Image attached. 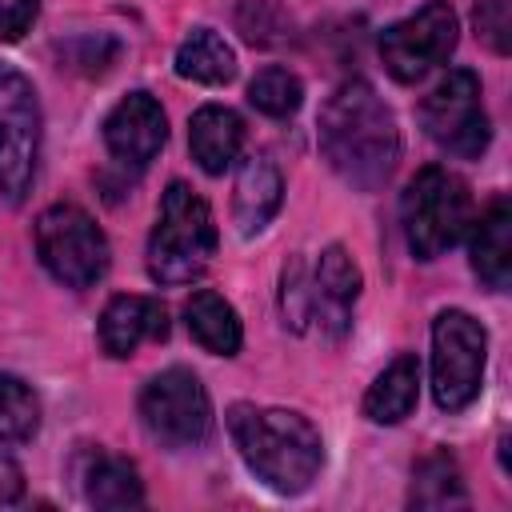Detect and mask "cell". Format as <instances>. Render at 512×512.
<instances>
[{"label": "cell", "instance_id": "8992f818", "mask_svg": "<svg viewBox=\"0 0 512 512\" xmlns=\"http://www.w3.org/2000/svg\"><path fill=\"white\" fill-rule=\"evenodd\" d=\"M44 116L36 88L12 64H0V200L24 204L40 164Z\"/></svg>", "mask_w": 512, "mask_h": 512}, {"label": "cell", "instance_id": "44dd1931", "mask_svg": "<svg viewBox=\"0 0 512 512\" xmlns=\"http://www.w3.org/2000/svg\"><path fill=\"white\" fill-rule=\"evenodd\" d=\"M408 504H412V508H464V504H468L460 468H456V460H452L444 448L428 452V456L416 464Z\"/></svg>", "mask_w": 512, "mask_h": 512}, {"label": "cell", "instance_id": "2e32d148", "mask_svg": "<svg viewBox=\"0 0 512 512\" xmlns=\"http://www.w3.org/2000/svg\"><path fill=\"white\" fill-rule=\"evenodd\" d=\"M188 148L208 176H220L244 148V120L224 104H204L188 120Z\"/></svg>", "mask_w": 512, "mask_h": 512}, {"label": "cell", "instance_id": "9c48e42d", "mask_svg": "<svg viewBox=\"0 0 512 512\" xmlns=\"http://www.w3.org/2000/svg\"><path fill=\"white\" fill-rule=\"evenodd\" d=\"M140 420L164 448H200L212 436V400L196 372L164 368L140 388Z\"/></svg>", "mask_w": 512, "mask_h": 512}, {"label": "cell", "instance_id": "6da1fadb", "mask_svg": "<svg viewBox=\"0 0 512 512\" xmlns=\"http://www.w3.org/2000/svg\"><path fill=\"white\" fill-rule=\"evenodd\" d=\"M316 140L328 168L356 192L384 188L400 160L396 116L368 80H344L324 100Z\"/></svg>", "mask_w": 512, "mask_h": 512}, {"label": "cell", "instance_id": "9a60e30c", "mask_svg": "<svg viewBox=\"0 0 512 512\" xmlns=\"http://www.w3.org/2000/svg\"><path fill=\"white\" fill-rule=\"evenodd\" d=\"M284 200V180L276 172V164L268 156H248L236 172V188H232V220L244 236H256L272 224V216L280 212Z\"/></svg>", "mask_w": 512, "mask_h": 512}, {"label": "cell", "instance_id": "cb8c5ba5", "mask_svg": "<svg viewBox=\"0 0 512 512\" xmlns=\"http://www.w3.org/2000/svg\"><path fill=\"white\" fill-rule=\"evenodd\" d=\"M472 24H476V36L496 56H508V48H512V8H508V0H476Z\"/></svg>", "mask_w": 512, "mask_h": 512}, {"label": "cell", "instance_id": "d4e9b609", "mask_svg": "<svg viewBox=\"0 0 512 512\" xmlns=\"http://www.w3.org/2000/svg\"><path fill=\"white\" fill-rule=\"evenodd\" d=\"M280 308H284V324H292L296 332L308 324L312 316V280L304 276V264L292 260L284 268V280H280Z\"/></svg>", "mask_w": 512, "mask_h": 512}, {"label": "cell", "instance_id": "30bf717a", "mask_svg": "<svg viewBox=\"0 0 512 512\" xmlns=\"http://www.w3.org/2000/svg\"><path fill=\"white\" fill-rule=\"evenodd\" d=\"M456 40H460V24H456L452 4L428 0L424 8H416L412 16H404L380 32V60L392 80L416 84L420 76H428L436 64H444L452 56Z\"/></svg>", "mask_w": 512, "mask_h": 512}, {"label": "cell", "instance_id": "4316f807", "mask_svg": "<svg viewBox=\"0 0 512 512\" xmlns=\"http://www.w3.org/2000/svg\"><path fill=\"white\" fill-rule=\"evenodd\" d=\"M36 12H40L36 0H0V40L4 44L20 40L36 24Z\"/></svg>", "mask_w": 512, "mask_h": 512}, {"label": "cell", "instance_id": "7a4b0ae2", "mask_svg": "<svg viewBox=\"0 0 512 512\" xmlns=\"http://www.w3.org/2000/svg\"><path fill=\"white\" fill-rule=\"evenodd\" d=\"M228 432H232L240 460L272 492H284V496L304 492L324 464L320 428L292 408L232 404L228 408Z\"/></svg>", "mask_w": 512, "mask_h": 512}, {"label": "cell", "instance_id": "e0dca14e", "mask_svg": "<svg viewBox=\"0 0 512 512\" xmlns=\"http://www.w3.org/2000/svg\"><path fill=\"white\" fill-rule=\"evenodd\" d=\"M468 252H472L476 276L488 288L504 292L512 280V204L504 196H496L480 212V220L472 224V248Z\"/></svg>", "mask_w": 512, "mask_h": 512}, {"label": "cell", "instance_id": "52a82bcc", "mask_svg": "<svg viewBox=\"0 0 512 512\" xmlns=\"http://www.w3.org/2000/svg\"><path fill=\"white\" fill-rule=\"evenodd\" d=\"M488 332L464 308H444L432 320V396L444 412H464L484 388Z\"/></svg>", "mask_w": 512, "mask_h": 512}, {"label": "cell", "instance_id": "3957f363", "mask_svg": "<svg viewBox=\"0 0 512 512\" xmlns=\"http://www.w3.org/2000/svg\"><path fill=\"white\" fill-rule=\"evenodd\" d=\"M216 256V220L204 196L184 180L164 188L152 236H148V276L156 284H192L208 272Z\"/></svg>", "mask_w": 512, "mask_h": 512}, {"label": "cell", "instance_id": "83f0119b", "mask_svg": "<svg viewBox=\"0 0 512 512\" xmlns=\"http://www.w3.org/2000/svg\"><path fill=\"white\" fill-rule=\"evenodd\" d=\"M20 496H24V472L8 452H0V508L16 504Z\"/></svg>", "mask_w": 512, "mask_h": 512}, {"label": "cell", "instance_id": "7c38bea8", "mask_svg": "<svg viewBox=\"0 0 512 512\" xmlns=\"http://www.w3.org/2000/svg\"><path fill=\"white\" fill-rule=\"evenodd\" d=\"M360 268L356 260L340 248V244H328L320 252V264H316V276H312V316L320 324V332L328 340H340L348 328H352V304L360 296Z\"/></svg>", "mask_w": 512, "mask_h": 512}, {"label": "cell", "instance_id": "ac0fdd59", "mask_svg": "<svg viewBox=\"0 0 512 512\" xmlns=\"http://www.w3.org/2000/svg\"><path fill=\"white\" fill-rule=\"evenodd\" d=\"M184 324H188L192 340L212 356H236L240 344H244V328H240L236 308L212 288H200V292L188 296Z\"/></svg>", "mask_w": 512, "mask_h": 512}, {"label": "cell", "instance_id": "8fae6325", "mask_svg": "<svg viewBox=\"0 0 512 512\" xmlns=\"http://www.w3.org/2000/svg\"><path fill=\"white\" fill-rule=\"evenodd\" d=\"M164 140H168V116L160 100L148 92H128L104 116V144L120 164L144 168L164 148Z\"/></svg>", "mask_w": 512, "mask_h": 512}, {"label": "cell", "instance_id": "277c9868", "mask_svg": "<svg viewBox=\"0 0 512 512\" xmlns=\"http://www.w3.org/2000/svg\"><path fill=\"white\" fill-rule=\"evenodd\" d=\"M400 224H404V240H408V252L416 260H436L444 256L472 224V192L468 184L440 168V164H428L420 168L404 196H400Z\"/></svg>", "mask_w": 512, "mask_h": 512}, {"label": "cell", "instance_id": "5b68a950", "mask_svg": "<svg viewBox=\"0 0 512 512\" xmlns=\"http://www.w3.org/2000/svg\"><path fill=\"white\" fill-rule=\"evenodd\" d=\"M36 256L64 288H92L112 264L108 236L76 204H52L36 220Z\"/></svg>", "mask_w": 512, "mask_h": 512}, {"label": "cell", "instance_id": "484cf974", "mask_svg": "<svg viewBox=\"0 0 512 512\" xmlns=\"http://www.w3.org/2000/svg\"><path fill=\"white\" fill-rule=\"evenodd\" d=\"M64 56H68V68H76L84 76H104L112 68V60L120 56V44L108 36H80L64 48Z\"/></svg>", "mask_w": 512, "mask_h": 512}, {"label": "cell", "instance_id": "603a6c76", "mask_svg": "<svg viewBox=\"0 0 512 512\" xmlns=\"http://www.w3.org/2000/svg\"><path fill=\"white\" fill-rule=\"evenodd\" d=\"M248 104H252L256 112L272 116V120H288V116H296V108L304 104V84H300L296 72H288V68H280V64H268V68H260V72L252 76V84H248Z\"/></svg>", "mask_w": 512, "mask_h": 512}, {"label": "cell", "instance_id": "5bb4252c", "mask_svg": "<svg viewBox=\"0 0 512 512\" xmlns=\"http://www.w3.org/2000/svg\"><path fill=\"white\" fill-rule=\"evenodd\" d=\"M144 340H168V308L152 296H112L100 316L104 352L128 360Z\"/></svg>", "mask_w": 512, "mask_h": 512}, {"label": "cell", "instance_id": "4fadbf2b", "mask_svg": "<svg viewBox=\"0 0 512 512\" xmlns=\"http://www.w3.org/2000/svg\"><path fill=\"white\" fill-rule=\"evenodd\" d=\"M76 484L92 508H140L144 504V484L132 460L108 452V448H84L72 464Z\"/></svg>", "mask_w": 512, "mask_h": 512}, {"label": "cell", "instance_id": "ffe728a7", "mask_svg": "<svg viewBox=\"0 0 512 512\" xmlns=\"http://www.w3.org/2000/svg\"><path fill=\"white\" fill-rule=\"evenodd\" d=\"M176 76L196 84H228L236 76V52L220 32L192 28L176 48Z\"/></svg>", "mask_w": 512, "mask_h": 512}, {"label": "cell", "instance_id": "ba28073f", "mask_svg": "<svg viewBox=\"0 0 512 512\" xmlns=\"http://www.w3.org/2000/svg\"><path fill=\"white\" fill-rule=\"evenodd\" d=\"M480 96V76L472 68H448L416 108L424 136L460 160H476L492 140Z\"/></svg>", "mask_w": 512, "mask_h": 512}, {"label": "cell", "instance_id": "7402d4cb", "mask_svg": "<svg viewBox=\"0 0 512 512\" xmlns=\"http://www.w3.org/2000/svg\"><path fill=\"white\" fill-rule=\"evenodd\" d=\"M40 428V396L12 372H0V444L32 440Z\"/></svg>", "mask_w": 512, "mask_h": 512}, {"label": "cell", "instance_id": "d6986e66", "mask_svg": "<svg viewBox=\"0 0 512 512\" xmlns=\"http://www.w3.org/2000/svg\"><path fill=\"white\" fill-rule=\"evenodd\" d=\"M420 396V360L412 352H400L364 392V416L372 424H400L404 416H412Z\"/></svg>", "mask_w": 512, "mask_h": 512}]
</instances>
